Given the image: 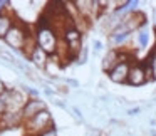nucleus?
Here are the masks:
<instances>
[{
  "instance_id": "f257e3e1",
  "label": "nucleus",
  "mask_w": 156,
  "mask_h": 136,
  "mask_svg": "<svg viewBox=\"0 0 156 136\" xmlns=\"http://www.w3.org/2000/svg\"><path fill=\"white\" fill-rule=\"evenodd\" d=\"M35 42L41 49H44L49 55L57 54L59 51V37H57V30L52 25V17L47 19L44 15L42 19H39L37 27H35Z\"/></svg>"
},
{
  "instance_id": "f03ea898",
  "label": "nucleus",
  "mask_w": 156,
  "mask_h": 136,
  "mask_svg": "<svg viewBox=\"0 0 156 136\" xmlns=\"http://www.w3.org/2000/svg\"><path fill=\"white\" fill-rule=\"evenodd\" d=\"M30 35V32L27 30V25L24 24V22H19L15 20L14 22V27L9 30V34L5 35V44L9 45V47H12L14 51H19L22 52L24 51V45L25 42H27V37Z\"/></svg>"
},
{
  "instance_id": "7ed1b4c3",
  "label": "nucleus",
  "mask_w": 156,
  "mask_h": 136,
  "mask_svg": "<svg viewBox=\"0 0 156 136\" xmlns=\"http://www.w3.org/2000/svg\"><path fill=\"white\" fill-rule=\"evenodd\" d=\"M51 126H54V119H52V114L47 109L41 111L37 116H34L32 119L24 123V128L29 136H39L41 133H44L45 129L51 128Z\"/></svg>"
},
{
  "instance_id": "20e7f679",
  "label": "nucleus",
  "mask_w": 156,
  "mask_h": 136,
  "mask_svg": "<svg viewBox=\"0 0 156 136\" xmlns=\"http://www.w3.org/2000/svg\"><path fill=\"white\" fill-rule=\"evenodd\" d=\"M131 61H124V62H119L111 72H109V79L116 84H124L128 82V77H129V71H131Z\"/></svg>"
},
{
  "instance_id": "39448f33",
  "label": "nucleus",
  "mask_w": 156,
  "mask_h": 136,
  "mask_svg": "<svg viewBox=\"0 0 156 136\" xmlns=\"http://www.w3.org/2000/svg\"><path fill=\"white\" fill-rule=\"evenodd\" d=\"M45 108V102L44 99L41 98H29L27 102H25L24 109H22V114H24V119L25 121H29V119H32L34 116H37L41 111H44Z\"/></svg>"
},
{
  "instance_id": "423d86ee",
  "label": "nucleus",
  "mask_w": 156,
  "mask_h": 136,
  "mask_svg": "<svg viewBox=\"0 0 156 136\" xmlns=\"http://www.w3.org/2000/svg\"><path fill=\"white\" fill-rule=\"evenodd\" d=\"M148 82V77H146V69L143 62H136V64L131 66V71H129V77H128V84L129 86H143Z\"/></svg>"
},
{
  "instance_id": "0eeeda50",
  "label": "nucleus",
  "mask_w": 156,
  "mask_h": 136,
  "mask_svg": "<svg viewBox=\"0 0 156 136\" xmlns=\"http://www.w3.org/2000/svg\"><path fill=\"white\" fill-rule=\"evenodd\" d=\"M0 123L5 126V129H14V128H19V126H24L25 119L22 111H15V113H7Z\"/></svg>"
},
{
  "instance_id": "6e6552de",
  "label": "nucleus",
  "mask_w": 156,
  "mask_h": 136,
  "mask_svg": "<svg viewBox=\"0 0 156 136\" xmlns=\"http://www.w3.org/2000/svg\"><path fill=\"white\" fill-rule=\"evenodd\" d=\"M119 54H121V52H119L118 49H111V51L106 52L104 59H102V64H101L102 71L109 74V72H111L112 69L119 64Z\"/></svg>"
},
{
  "instance_id": "1a4fd4ad",
  "label": "nucleus",
  "mask_w": 156,
  "mask_h": 136,
  "mask_svg": "<svg viewBox=\"0 0 156 136\" xmlns=\"http://www.w3.org/2000/svg\"><path fill=\"white\" fill-rule=\"evenodd\" d=\"M29 61H30L32 64L35 66V67H39V69H45V66H47V62H49V54L44 51V49H41V47L37 45V47L34 49V52L30 54Z\"/></svg>"
},
{
  "instance_id": "9d476101",
  "label": "nucleus",
  "mask_w": 156,
  "mask_h": 136,
  "mask_svg": "<svg viewBox=\"0 0 156 136\" xmlns=\"http://www.w3.org/2000/svg\"><path fill=\"white\" fill-rule=\"evenodd\" d=\"M14 19L5 12V14H0V39H5V35L9 34L12 27H14Z\"/></svg>"
},
{
  "instance_id": "9b49d317",
  "label": "nucleus",
  "mask_w": 156,
  "mask_h": 136,
  "mask_svg": "<svg viewBox=\"0 0 156 136\" xmlns=\"http://www.w3.org/2000/svg\"><path fill=\"white\" fill-rule=\"evenodd\" d=\"M146 62H148V64L151 66V69H153V77H154V81H156V47L153 49V51H151V54L148 55Z\"/></svg>"
},
{
  "instance_id": "f8f14e48",
  "label": "nucleus",
  "mask_w": 156,
  "mask_h": 136,
  "mask_svg": "<svg viewBox=\"0 0 156 136\" xmlns=\"http://www.w3.org/2000/svg\"><path fill=\"white\" fill-rule=\"evenodd\" d=\"M109 37H111V42L114 45H121L129 39V34H118V35H109Z\"/></svg>"
},
{
  "instance_id": "ddd939ff",
  "label": "nucleus",
  "mask_w": 156,
  "mask_h": 136,
  "mask_svg": "<svg viewBox=\"0 0 156 136\" xmlns=\"http://www.w3.org/2000/svg\"><path fill=\"white\" fill-rule=\"evenodd\" d=\"M148 41H149V34H148V30H141V32L138 34L139 47H146V45H148Z\"/></svg>"
},
{
  "instance_id": "4468645a",
  "label": "nucleus",
  "mask_w": 156,
  "mask_h": 136,
  "mask_svg": "<svg viewBox=\"0 0 156 136\" xmlns=\"http://www.w3.org/2000/svg\"><path fill=\"white\" fill-rule=\"evenodd\" d=\"M86 62H87V47H82L77 55V64H86Z\"/></svg>"
},
{
  "instance_id": "2eb2a0df",
  "label": "nucleus",
  "mask_w": 156,
  "mask_h": 136,
  "mask_svg": "<svg viewBox=\"0 0 156 136\" xmlns=\"http://www.w3.org/2000/svg\"><path fill=\"white\" fill-rule=\"evenodd\" d=\"M39 136H57V128H55V124L51 126L49 129H45L44 133H41Z\"/></svg>"
},
{
  "instance_id": "dca6fc26",
  "label": "nucleus",
  "mask_w": 156,
  "mask_h": 136,
  "mask_svg": "<svg viewBox=\"0 0 156 136\" xmlns=\"http://www.w3.org/2000/svg\"><path fill=\"white\" fill-rule=\"evenodd\" d=\"M92 49H94V52H101L102 49H104V45H102V42H101V41L94 39V41H92Z\"/></svg>"
},
{
  "instance_id": "f3484780",
  "label": "nucleus",
  "mask_w": 156,
  "mask_h": 136,
  "mask_svg": "<svg viewBox=\"0 0 156 136\" xmlns=\"http://www.w3.org/2000/svg\"><path fill=\"white\" fill-rule=\"evenodd\" d=\"M126 113H128V116H138L139 113H141V108H138V106H136V108H129Z\"/></svg>"
},
{
  "instance_id": "a211bd4d",
  "label": "nucleus",
  "mask_w": 156,
  "mask_h": 136,
  "mask_svg": "<svg viewBox=\"0 0 156 136\" xmlns=\"http://www.w3.org/2000/svg\"><path fill=\"white\" fill-rule=\"evenodd\" d=\"M72 113H74V114H76V118H77V119H81V121H82V119H84V116H82V111H81V109H79V108H76V106H72Z\"/></svg>"
},
{
  "instance_id": "6ab92c4d",
  "label": "nucleus",
  "mask_w": 156,
  "mask_h": 136,
  "mask_svg": "<svg viewBox=\"0 0 156 136\" xmlns=\"http://www.w3.org/2000/svg\"><path fill=\"white\" fill-rule=\"evenodd\" d=\"M64 82H66V84H69V86H72V88H79V82L76 81V79H69V77H66V79H64Z\"/></svg>"
},
{
  "instance_id": "aec40b11",
  "label": "nucleus",
  "mask_w": 156,
  "mask_h": 136,
  "mask_svg": "<svg viewBox=\"0 0 156 136\" xmlns=\"http://www.w3.org/2000/svg\"><path fill=\"white\" fill-rule=\"evenodd\" d=\"M7 89H9V88H7V86H5V84H4V82L0 81V96L4 94V92H5V91H7Z\"/></svg>"
},
{
  "instance_id": "412c9836",
  "label": "nucleus",
  "mask_w": 156,
  "mask_h": 136,
  "mask_svg": "<svg viewBox=\"0 0 156 136\" xmlns=\"http://www.w3.org/2000/svg\"><path fill=\"white\" fill-rule=\"evenodd\" d=\"M44 92L47 96H54V91H52V89H49V88H44Z\"/></svg>"
},
{
  "instance_id": "4be33fe9",
  "label": "nucleus",
  "mask_w": 156,
  "mask_h": 136,
  "mask_svg": "<svg viewBox=\"0 0 156 136\" xmlns=\"http://www.w3.org/2000/svg\"><path fill=\"white\" fill-rule=\"evenodd\" d=\"M154 20H156V14H154Z\"/></svg>"
}]
</instances>
